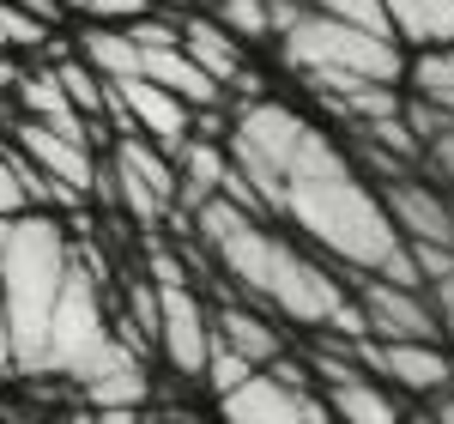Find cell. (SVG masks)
I'll use <instances>...</instances> for the list:
<instances>
[{
    "label": "cell",
    "mask_w": 454,
    "mask_h": 424,
    "mask_svg": "<svg viewBox=\"0 0 454 424\" xmlns=\"http://www.w3.org/2000/svg\"><path fill=\"white\" fill-rule=\"evenodd\" d=\"M224 152L254 182L267 212L291 218L315 248L346 261L351 273L424 285L412 273V261H406L400 231L387 224L382 194L364 182L357 158L327 128H315L309 115H297L291 104H273V98H248L237 109V122H231Z\"/></svg>",
    "instance_id": "6da1fadb"
},
{
    "label": "cell",
    "mask_w": 454,
    "mask_h": 424,
    "mask_svg": "<svg viewBox=\"0 0 454 424\" xmlns=\"http://www.w3.org/2000/svg\"><path fill=\"white\" fill-rule=\"evenodd\" d=\"M194 231L200 243L218 255L224 279L243 285V297H254L267 316L297 321V327H321L327 340L357 346L364 340V316H357V297L346 279H333L321 261H309L303 248H291L267 224V218H248L243 207H231L224 194H212L207 207L194 212Z\"/></svg>",
    "instance_id": "7a4b0ae2"
},
{
    "label": "cell",
    "mask_w": 454,
    "mask_h": 424,
    "mask_svg": "<svg viewBox=\"0 0 454 424\" xmlns=\"http://www.w3.org/2000/svg\"><path fill=\"white\" fill-rule=\"evenodd\" d=\"M67 267V231L49 212H19L12 243L0 248V303H6V334H12V370H25V376H36V364H43V334H49V310L61 297Z\"/></svg>",
    "instance_id": "3957f363"
},
{
    "label": "cell",
    "mask_w": 454,
    "mask_h": 424,
    "mask_svg": "<svg viewBox=\"0 0 454 424\" xmlns=\"http://www.w3.org/2000/svg\"><path fill=\"white\" fill-rule=\"evenodd\" d=\"M273 36H279L285 67L303 73L309 91H333V85H351V79H387V85L406 79V55H400L394 36L340 25V19H327L315 6H297Z\"/></svg>",
    "instance_id": "277c9868"
},
{
    "label": "cell",
    "mask_w": 454,
    "mask_h": 424,
    "mask_svg": "<svg viewBox=\"0 0 454 424\" xmlns=\"http://www.w3.org/2000/svg\"><path fill=\"white\" fill-rule=\"evenodd\" d=\"M115 327H109V310L104 297H98V273H91V261H79L73 255L67 279H61V297H55V310H49V334H43V364H36V376H73V382H85L109 352H115Z\"/></svg>",
    "instance_id": "5b68a950"
},
{
    "label": "cell",
    "mask_w": 454,
    "mask_h": 424,
    "mask_svg": "<svg viewBox=\"0 0 454 424\" xmlns=\"http://www.w3.org/2000/svg\"><path fill=\"white\" fill-rule=\"evenodd\" d=\"M152 291H158V352L176 376H200L212 352V310L194 297L170 255H152Z\"/></svg>",
    "instance_id": "8992f818"
},
{
    "label": "cell",
    "mask_w": 454,
    "mask_h": 424,
    "mask_svg": "<svg viewBox=\"0 0 454 424\" xmlns=\"http://www.w3.org/2000/svg\"><path fill=\"white\" fill-rule=\"evenodd\" d=\"M109 194L128 207L140 224H164L176 207V158L145 134H115V158H109Z\"/></svg>",
    "instance_id": "52a82bcc"
},
{
    "label": "cell",
    "mask_w": 454,
    "mask_h": 424,
    "mask_svg": "<svg viewBox=\"0 0 454 424\" xmlns=\"http://www.w3.org/2000/svg\"><path fill=\"white\" fill-rule=\"evenodd\" d=\"M351 297L364 316V340H442V321H436V303L424 285L351 273Z\"/></svg>",
    "instance_id": "ba28073f"
},
{
    "label": "cell",
    "mask_w": 454,
    "mask_h": 424,
    "mask_svg": "<svg viewBox=\"0 0 454 424\" xmlns=\"http://www.w3.org/2000/svg\"><path fill=\"white\" fill-rule=\"evenodd\" d=\"M357 364H370V376L406 394H436L454 389V357L442 352V340H357L351 346Z\"/></svg>",
    "instance_id": "9c48e42d"
},
{
    "label": "cell",
    "mask_w": 454,
    "mask_h": 424,
    "mask_svg": "<svg viewBox=\"0 0 454 424\" xmlns=\"http://www.w3.org/2000/svg\"><path fill=\"white\" fill-rule=\"evenodd\" d=\"M218 412H224V424H321L327 419L321 394L279 382L273 370H254L231 394H218Z\"/></svg>",
    "instance_id": "30bf717a"
},
{
    "label": "cell",
    "mask_w": 454,
    "mask_h": 424,
    "mask_svg": "<svg viewBox=\"0 0 454 424\" xmlns=\"http://www.w3.org/2000/svg\"><path fill=\"white\" fill-rule=\"evenodd\" d=\"M376 194H382V212H387V224L400 231V243H449L454 248V200L436 188V177L400 170Z\"/></svg>",
    "instance_id": "8fae6325"
},
{
    "label": "cell",
    "mask_w": 454,
    "mask_h": 424,
    "mask_svg": "<svg viewBox=\"0 0 454 424\" xmlns=\"http://www.w3.org/2000/svg\"><path fill=\"white\" fill-rule=\"evenodd\" d=\"M19 152H25L49 182H61V188H73V194H98V188L109 194V177H98L91 145L61 134V128H49V122H36V115L19 122Z\"/></svg>",
    "instance_id": "7c38bea8"
},
{
    "label": "cell",
    "mask_w": 454,
    "mask_h": 424,
    "mask_svg": "<svg viewBox=\"0 0 454 424\" xmlns=\"http://www.w3.org/2000/svg\"><path fill=\"white\" fill-rule=\"evenodd\" d=\"M109 91H115V104L128 109V122H134V134H145V140H158L164 152H176V145L188 140V128H194V109L182 104L176 91H164V85H152V79H109Z\"/></svg>",
    "instance_id": "4fadbf2b"
},
{
    "label": "cell",
    "mask_w": 454,
    "mask_h": 424,
    "mask_svg": "<svg viewBox=\"0 0 454 424\" xmlns=\"http://www.w3.org/2000/svg\"><path fill=\"white\" fill-rule=\"evenodd\" d=\"M182 55L207 73L212 85H224V91L237 85V91H248V98H261V79L243 67V43L224 31L218 19H200V12H194V19L182 25Z\"/></svg>",
    "instance_id": "5bb4252c"
},
{
    "label": "cell",
    "mask_w": 454,
    "mask_h": 424,
    "mask_svg": "<svg viewBox=\"0 0 454 424\" xmlns=\"http://www.w3.org/2000/svg\"><path fill=\"white\" fill-rule=\"evenodd\" d=\"M140 49V43H134ZM140 79H152V85H164V91H176L188 109H218L224 104V85H212L207 73L194 67L188 55H182V43H158V49H140Z\"/></svg>",
    "instance_id": "9a60e30c"
},
{
    "label": "cell",
    "mask_w": 454,
    "mask_h": 424,
    "mask_svg": "<svg viewBox=\"0 0 454 424\" xmlns=\"http://www.w3.org/2000/svg\"><path fill=\"white\" fill-rule=\"evenodd\" d=\"M176 158V207L200 212L218 194V182H224V170H231V152L212 140V134H188V140L170 152Z\"/></svg>",
    "instance_id": "2e32d148"
},
{
    "label": "cell",
    "mask_w": 454,
    "mask_h": 424,
    "mask_svg": "<svg viewBox=\"0 0 454 424\" xmlns=\"http://www.w3.org/2000/svg\"><path fill=\"white\" fill-rule=\"evenodd\" d=\"M85 389V400L98 406V412H134L145 400V364H140V352L128 346V340H115V352L79 382Z\"/></svg>",
    "instance_id": "e0dca14e"
},
{
    "label": "cell",
    "mask_w": 454,
    "mask_h": 424,
    "mask_svg": "<svg viewBox=\"0 0 454 424\" xmlns=\"http://www.w3.org/2000/svg\"><path fill=\"white\" fill-rule=\"evenodd\" d=\"M212 334H218L231 352H243L254 370H267V364H279V357H285L279 327L261 316V310H243V303H224V310H212Z\"/></svg>",
    "instance_id": "ac0fdd59"
},
{
    "label": "cell",
    "mask_w": 454,
    "mask_h": 424,
    "mask_svg": "<svg viewBox=\"0 0 454 424\" xmlns=\"http://www.w3.org/2000/svg\"><path fill=\"white\" fill-rule=\"evenodd\" d=\"M387 36L406 49H442L454 43V0H382Z\"/></svg>",
    "instance_id": "d6986e66"
},
{
    "label": "cell",
    "mask_w": 454,
    "mask_h": 424,
    "mask_svg": "<svg viewBox=\"0 0 454 424\" xmlns=\"http://www.w3.org/2000/svg\"><path fill=\"white\" fill-rule=\"evenodd\" d=\"M12 85H19V98H25V109H31L36 122H49V128H61V134H73V140L91 145V128H85V115L67 104V91H61L55 73H19Z\"/></svg>",
    "instance_id": "ffe728a7"
},
{
    "label": "cell",
    "mask_w": 454,
    "mask_h": 424,
    "mask_svg": "<svg viewBox=\"0 0 454 424\" xmlns=\"http://www.w3.org/2000/svg\"><path fill=\"white\" fill-rule=\"evenodd\" d=\"M85 61L104 73V79H134L140 73V49L109 25V31H85Z\"/></svg>",
    "instance_id": "44dd1931"
},
{
    "label": "cell",
    "mask_w": 454,
    "mask_h": 424,
    "mask_svg": "<svg viewBox=\"0 0 454 424\" xmlns=\"http://www.w3.org/2000/svg\"><path fill=\"white\" fill-rule=\"evenodd\" d=\"M55 79H61V91H67V104L79 109V115H104V73L91 67V61H61V67H49Z\"/></svg>",
    "instance_id": "7402d4cb"
},
{
    "label": "cell",
    "mask_w": 454,
    "mask_h": 424,
    "mask_svg": "<svg viewBox=\"0 0 454 424\" xmlns=\"http://www.w3.org/2000/svg\"><path fill=\"white\" fill-rule=\"evenodd\" d=\"M212 19L237 43H261V36H273V0H218Z\"/></svg>",
    "instance_id": "603a6c76"
},
{
    "label": "cell",
    "mask_w": 454,
    "mask_h": 424,
    "mask_svg": "<svg viewBox=\"0 0 454 424\" xmlns=\"http://www.w3.org/2000/svg\"><path fill=\"white\" fill-rule=\"evenodd\" d=\"M406 79H412L419 98H442V91H454V43H442V49H419V61H406Z\"/></svg>",
    "instance_id": "cb8c5ba5"
},
{
    "label": "cell",
    "mask_w": 454,
    "mask_h": 424,
    "mask_svg": "<svg viewBox=\"0 0 454 424\" xmlns=\"http://www.w3.org/2000/svg\"><path fill=\"white\" fill-rule=\"evenodd\" d=\"M200 376H207V389H212V394H231L237 382H243V376H254V364H248L243 352H231V346L212 334V352H207V370H200Z\"/></svg>",
    "instance_id": "d4e9b609"
},
{
    "label": "cell",
    "mask_w": 454,
    "mask_h": 424,
    "mask_svg": "<svg viewBox=\"0 0 454 424\" xmlns=\"http://www.w3.org/2000/svg\"><path fill=\"white\" fill-rule=\"evenodd\" d=\"M315 12H327V19H340V25H357V31H376L387 36V12L382 0H309Z\"/></svg>",
    "instance_id": "484cf974"
},
{
    "label": "cell",
    "mask_w": 454,
    "mask_h": 424,
    "mask_svg": "<svg viewBox=\"0 0 454 424\" xmlns=\"http://www.w3.org/2000/svg\"><path fill=\"white\" fill-rule=\"evenodd\" d=\"M79 12H85L91 25H134V19L152 12V0H85Z\"/></svg>",
    "instance_id": "4316f807"
},
{
    "label": "cell",
    "mask_w": 454,
    "mask_h": 424,
    "mask_svg": "<svg viewBox=\"0 0 454 424\" xmlns=\"http://www.w3.org/2000/svg\"><path fill=\"white\" fill-rule=\"evenodd\" d=\"M424 164L436 170L442 188H454V122L442 128V134H430V140H424Z\"/></svg>",
    "instance_id": "83f0119b"
},
{
    "label": "cell",
    "mask_w": 454,
    "mask_h": 424,
    "mask_svg": "<svg viewBox=\"0 0 454 424\" xmlns=\"http://www.w3.org/2000/svg\"><path fill=\"white\" fill-rule=\"evenodd\" d=\"M0 212H25V188H19L12 164H6V145H0Z\"/></svg>",
    "instance_id": "f1b7e54d"
},
{
    "label": "cell",
    "mask_w": 454,
    "mask_h": 424,
    "mask_svg": "<svg viewBox=\"0 0 454 424\" xmlns=\"http://www.w3.org/2000/svg\"><path fill=\"white\" fill-rule=\"evenodd\" d=\"M412 419H419V424H454V389H442V394H436V406H430V412H412Z\"/></svg>",
    "instance_id": "f546056e"
},
{
    "label": "cell",
    "mask_w": 454,
    "mask_h": 424,
    "mask_svg": "<svg viewBox=\"0 0 454 424\" xmlns=\"http://www.w3.org/2000/svg\"><path fill=\"white\" fill-rule=\"evenodd\" d=\"M6 6H25L36 19H55V12H61V0H6Z\"/></svg>",
    "instance_id": "4dcf8cb0"
},
{
    "label": "cell",
    "mask_w": 454,
    "mask_h": 424,
    "mask_svg": "<svg viewBox=\"0 0 454 424\" xmlns=\"http://www.w3.org/2000/svg\"><path fill=\"white\" fill-rule=\"evenodd\" d=\"M0 370H12V334H6V303H0Z\"/></svg>",
    "instance_id": "1f68e13d"
},
{
    "label": "cell",
    "mask_w": 454,
    "mask_h": 424,
    "mask_svg": "<svg viewBox=\"0 0 454 424\" xmlns=\"http://www.w3.org/2000/svg\"><path fill=\"white\" fill-rule=\"evenodd\" d=\"M12 218H19V212H0V248L12 243Z\"/></svg>",
    "instance_id": "d6a6232c"
},
{
    "label": "cell",
    "mask_w": 454,
    "mask_h": 424,
    "mask_svg": "<svg viewBox=\"0 0 454 424\" xmlns=\"http://www.w3.org/2000/svg\"><path fill=\"white\" fill-rule=\"evenodd\" d=\"M152 6H164V12H182V6H194V0H152Z\"/></svg>",
    "instance_id": "836d02e7"
},
{
    "label": "cell",
    "mask_w": 454,
    "mask_h": 424,
    "mask_svg": "<svg viewBox=\"0 0 454 424\" xmlns=\"http://www.w3.org/2000/svg\"><path fill=\"white\" fill-rule=\"evenodd\" d=\"M170 424H200V419H188V412H176V419Z\"/></svg>",
    "instance_id": "e575fe53"
},
{
    "label": "cell",
    "mask_w": 454,
    "mask_h": 424,
    "mask_svg": "<svg viewBox=\"0 0 454 424\" xmlns=\"http://www.w3.org/2000/svg\"><path fill=\"white\" fill-rule=\"evenodd\" d=\"M61 6H85V0H61Z\"/></svg>",
    "instance_id": "d590c367"
},
{
    "label": "cell",
    "mask_w": 454,
    "mask_h": 424,
    "mask_svg": "<svg viewBox=\"0 0 454 424\" xmlns=\"http://www.w3.org/2000/svg\"><path fill=\"white\" fill-rule=\"evenodd\" d=\"M400 424H419V419H400Z\"/></svg>",
    "instance_id": "8d00e7d4"
},
{
    "label": "cell",
    "mask_w": 454,
    "mask_h": 424,
    "mask_svg": "<svg viewBox=\"0 0 454 424\" xmlns=\"http://www.w3.org/2000/svg\"><path fill=\"white\" fill-rule=\"evenodd\" d=\"M321 424H333V419H321Z\"/></svg>",
    "instance_id": "74e56055"
}]
</instances>
